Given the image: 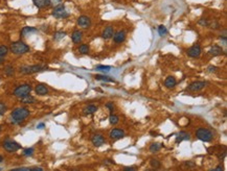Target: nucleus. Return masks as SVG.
I'll list each match as a JSON object with an SVG mask.
<instances>
[{"mask_svg":"<svg viewBox=\"0 0 227 171\" xmlns=\"http://www.w3.org/2000/svg\"><path fill=\"white\" fill-rule=\"evenodd\" d=\"M30 115V112L27 107H16V109L11 113L10 120L13 124H20V123H22Z\"/></svg>","mask_w":227,"mask_h":171,"instance_id":"1","label":"nucleus"},{"mask_svg":"<svg viewBox=\"0 0 227 171\" xmlns=\"http://www.w3.org/2000/svg\"><path fill=\"white\" fill-rule=\"evenodd\" d=\"M47 69V66L45 65H24L19 68V72L21 74H34L38 72L44 71Z\"/></svg>","mask_w":227,"mask_h":171,"instance_id":"2","label":"nucleus"},{"mask_svg":"<svg viewBox=\"0 0 227 171\" xmlns=\"http://www.w3.org/2000/svg\"><path fill=\"white\" fill-rule=\"evenodd\" d=\"M11 51L16 55H21V54H25L30 51V46L27 44H25L22 41H17V42H14L11 44L10 47Z\"/></svg>","mask_w":227,"mask_h":171,"instance_id":"3","label":"nucleus"},{"mask_svg":"<svg viewBox=\"0 0 227 171\" xmlns=\"http://www.w3.org/2000/svg\"><path fill=\"white\" fill-rule=\"evenodd\" d=\"M32 90V88L30 84H20V86H18V87H16L15 90H14V92H13V94H14V96L18 97V98H22V97L26 96V95H30Z\"/></svg>","mask_w":227,"mask_h":171,"instance_id":"4","label":"nucleus"},{"mask_svg":"<svg viewBox=\"0 0 227 171\" xmlns=\"http://www.w3.org/2000/svg\"><path fill=\"white\" fill-rule=\"evenodd\" d=\"M196 135H197L198 139L203 142H212V139H214V135H212V131L207 128H203V127L197 129Z\"/></svg>","mask_w":227,"mask_h":171,"instance_id":"5","label":"nucleus"},{"mask_svg":"<svg viewBox=\"0 0 227 171\" xmlns=\"http://www.w3.org/2000/svg\"><path fill=\"white\" fill-rule=\"evenodd\" d=\"M53 16L55 18H57V19H65V18L69 17V13L66 10L64 4H60L53 8Z\"/></svg>","mask_w":227,"mask_h":171,"instance_id":"6","label":"nucleus"},{"mask_svg":"<svg viewBox=\"0 0 227 171\" xmlns=\"http://www.w3.org/2000/svg\"><path fill=\"white\" fill-rule=\"evenodd\" d=\"M2 146L5 150L8 151V152H15V151L21 149L20 144L18 143V142L14 141V140H11V139L4 140L3 143H2Z\"/></svg>","mask_w":227,"mask_h":171,"instance_id":"7","label":"nucleus"},{"mask_svg":"<svg viewBox=\"0 0 227 171\" xmlns=\"http://www.w3.org/2000/svg\"><path fill=\"white\" fill-rule=\"evenodd\" d=\"M207 84L206 82H201V80H198V82H194L186 88L187 91L190 92H198L201 91L202 89H204L205 86Z\"/></svg>","mask_w":227,"mask_h":171,"instance_id":"8","label":"nucleus"},{"mask_svg":"<svg viewBox=\"0 0 227 171\" xmlns=\"http://www.w3.org/2000/svg\"><path fill=\"white\" fill-rule=\"evenodd\" d=\"M77 25L80 27L86 29V28L90 27V25H91V19L88 16H84V15L80 16V17L77 18Z\"/></svg>","mask_w":227,"mask_h":171,"instance_id":"9","label":"nucleus"},{"mask_svg":"<svg viewBox=\"0 0 227 171\" xmlns=\"http://www.w3.org/2000/svg\"><path fill=\"white\" fill-rule=\"evenodd\" d=\"M201 52H202V50H201L200 45L196 44V45H194V46H192L190 49L187 50V54H188V57L196 59V57H199L200 55H201Z\"/></svg>","mask_w":227,"mask_h":171,"instance_id":"10","label":"nucleus"},{"mask_svg":"<svg viewBox=\"0 0 227 171\" xmlns=\"http://www.w3.org/2000/svg\"><path fill=\"white\" fill-rule=\"evenodd\" d=\"M109 136L112 140H119L125 137V131L119 128H114L110 131Z\"/></svg>","mask_w":227,"mask_h":171,"instance_id":"11","label":"nucleus"},{"mask_svg":"<svg viewBox=\"0 0 227 171\" xmlns=\"http://www.w3.org/2000/svg\"><path fill=\"white\" fill-rule=\"evenodd\" d=\"M91 142H92V144L94 145V146L100 147V146H102V145L105 144L106 140L102 135H93L92 138H91Z\"/></svg>","mask_w":227,"mask_h":171,"instance_id":"12","label":"nucleus"},{"mask_svg":"<svg viewBox=\"0 0 227 171\" xmlns=\"http://www.w3.org/2000/svg\"><path fill=\"white\" fill-rule=\"evenodd\" d=\"M35 92H36V94L40 95V96H44V95H47L48 94L49 90H48V88L46 87L45 84H37V86H36Z\"/></svg>","mask_w":227,"mask_h":171,"instance_id":"13","label":"nucleus"},{"mask_svg":"<svg viewBox=\"0 0 227 171\" xmlns=\"http://www.w3.org/2000/svg\"><path fill=\"white\" fill-rule=\"evenodd\" d=\"M190 139V134L186 133V131H180L176 136V143H180L182 141H187Z\"/></svg>","mask_w":227,"mask_h":171,"instance_id":"14","label":"nucleus"},{"mask_svg":"<svg viewBox=\"0 0 227 171\" xmlns=\"http://www.w3.org/2000/svg\"><path fill=\"white\" fill-rule=\"evenodd\" d=\"M208 53H209L212 57H219V55L223 54V49L221 46H219V45H215V46H212V47L210 48Z\"/></svg>","mask_w":227,"mask_h":171,"instance_id":"15","label":"nucleus"},{"mask_svg":"<svg viewBox=\"0 0 227 171\" xmlns=\"http://www.w3.org/2000/svg\"><path fill=\"white\" fill-rule=\"evenodd\" d=\"M113 35H114V29H113L112 26H107V27L104 29V31H103L102 34V37L105 39V40H109V39H111V38L113 37Z\"/></svg>","mask_w":227,"mask_h":171,"instance_id":"16","label":"nucleus"},{"mask_svg":"<svg viewBox=\"0 0 227 171\" xmlns=\"http://www.w3.org/2000/svg\"><path fill=\"white\" fill-rule=\"evenodd\" d=\"M113 40L115 43H122L126 40V32L124 30H119L115 35H113Z\"/></svg>","mask_w":227,"mask_h":171,"instance_id":"17","label":"nucleus"},{"mask_svg":"<svg viewBox=\"0 0 227 171\" xmlns=\"http://www.w3.org/2000/svg\"><path fill=\"white\" fill-rule=\"evenodd\" d=\"M83 39V34L82 31L80 30H74L72 32V35H71V40L74 44H77V43H80Z\"/></svg>","mask_w":227,"mask_h":171,"instance_id":"18","label":"nucleus"},{"mask_svg":"<svg viewBox=\"0 0 227 171\" xmlns=\"http://www.w3.org/2000/svg\"><path fill=\"white\" fill-rule=\"evenodd\" d=\"M176 84H177V80H176V78H175L174 76L167 77V80H165V82H164L165 87L169 88V89H172V88H174Z\"/></svg>","mask_w":227,"mask_h":171,"instance_id":"19","label":"nucleus"},{"mask_svg":"<svg viewBox=\"0 0 227 171\" xmlns=\"http://www.w3.org/2000/svg\"><path fill=\"white\" fill-rule=\"evenodd\" d=\"M32 2L38 8H44L46 6H49V0H32Z\"/></svg>","mask_w":227,"mask_h":171,"instance_id":"20","label":"nucleus"},{"mask_svg":"<svg viewBox=\"0 0 227 171\" xmlns=\"http://www.w3.org/2000/svg\"><path fill=\"white\" fill-rule=\"evenodd\" d=\"M20 102L23 104H32L34 102H36V98L32 95H26V96L20 98Z\"/></svg>","mask_w":227,"mask_h":171,"instance_id":"21","label":"nucleus"},{"mask_svg":"<svg viewBox=\"0 0 227 171\" xmlns=\"http://www.w3.org/2000/svg\"><path fill=\"white\" fill-rule=\"evenodd\" d=\"M36 31H37V28L30 27V26H25L21 30V37H26L30 34H32V32H36Z\"/></svg>","mask_w":227,"mask_h":171,"instance_id":"22","label":"nucleus"},{"mask_svg":"<svg viewBox=\"0 0 227 171\" xmlns=\"http://www.w3.org/2000/svg\"><path fill=\"white\" fill-rule=\"evenodd\" d=\"M96 111H97L96 105H94V104H89L88 107H86L85 109H84V114L85 115H91V114H94Z\"/></svg>","mask_w":227,"mask_h":171,"instance_id":"23","label":"nucleus"},{"mask_svg":"<svg viewBox=\"0 0 227 171\" xmlns=\"http://www.w3.org/2000/svg\"><path fill=\"white\" fill-rule=\"evenodd\" d=\"M95 80H102V82H114L113 78H110L109 76H105V75H95Z\"/></svg>","mask_w":227,"mask_h":171,"instance_id":"24","label":"nucleus"},{"mask_svg":"<svg viewBox=\"0 0 227 171\" xmlns=\"http://www.w3.org/2000/svg\"><path fill=\"white\" fill-rule=\"evenodd\" d=\"M4 74L6 75V76H13V75L15 74V69H14V67L11 66V65L6 66V67L4 68Z\"/></svg>","mask_w":227,"mask_h":171,"instance_id":"25","label":"nucleus"},{"mask_svg":"<svg viewBox=\"0 0 227 171\" xmlns=\"http://www.w3.org/2000/svg\"><path fill=\"white\" fill-rule=\"evenodd\" d=\"M65 36H66V32L62 31V30H59V31L55 32V35H53V40H55V41H60V40H62Z\"/></svg>","mask_w":227,"mask_h":171,"instance_id":"26","label":"nucleus"},{"mask_svg":"<svg viewBox=\"0 0 227 171\" xmlns=\"http://www.w3.org/2000/svg\"><path fill=\"white\" fill-rule=\"evenodd\" d=\"M150 151L151 152H157V151H159L160 149H161V144L160 143H153V144H151V146H150Z\"/></svg>","mask_w":227,"mask_h":171,"instance_id":"27","label":"nucleus"},{"mask_svg":"<svg viewBox=\"0 0 227 171\" xmlns=\"http://www.w3.org/2000/svg\"><path fill=\"white\" fill-rule=\"evenodd\" d=\"M8 53V48L4 45H1L0 46V57H6Z\"/></svg>","mask_w":227,"mask_h":171,"instance_id":"28","label":"nucleus"},{"mask_svg":"<svg viewBox=\"0 0 227 171\" xmlns=\"http://www.w3.org/2000/svg\"><path fill=\"white\" fill-rule=\"evenodd\" d=\"M79 51L82 53V54H87L88 52H89V46L86 44H82L79 47Z\"/></svg>","mask_w":227,"mask_h":171,"instance_id":"29","label":"nucleus"},{"mask_svg":"<svg viewBox=\"0 0 227 171\" xmlns=\"http://www.w3.org/2000/svg\"><path fill=\"white\" fill-rule=\"evenodd\" d=\"M118 121H119V119H118V117L116 116V115H113L111 114L109 116V122L110 124H112V125H115V124H117Z\"/></svg>","mask_w":227,"mask_h":171,"instance_id":"30","label":"nucleus"},{"mask_svg":"<svg viewBox=\"0 0 227 171\" xmlns=\"http://www.w3.org/2000/svg\"><path fill=\"white\" fill-rule=\"evenodd\" d=\"M150 164L154 169H158V168H160V166H161V164H160V162L158 161L157 159H151Z\"/></svg>","mask_w":227,"mask_h":171,"instance_id":"31","label":"nucleus"},{"mask_svg":"<svg viewBox=\"0 0 227 171\" xmlns=\"http://www.w3.org/2000/svg\"><path fill=\"white\" fill-rule=\"evenodd\" d=\"M158 34H159L160 37H163L167 34V29L165 27L164 25H160L159 27H158Z\"/></svg>","mask_w":227,"mask_h":171,"instance_id":"32","label":"nucleus"},{"mask_svg":"<svg viewBox=\"0 0 227 171\" xmlns=\"http://www.w3.org/2000/svg\"><path fill=\"white\" fill-rule=\"evenodd\" d=\"M95 69L98 70V71L108 72V71H110L111 67H110V66H104V65H98V66H96V68H95Z\"/></svg>","mask_w":227,"mask_h":171,"instance_id":"33","label":"nucleus"},{"mask_svg":"<svg viewBox=\"0 0 227 171\" xmlns=\"http://www.w3.org/2000/svg\"><path fill=\"white\" fill-rule=\"evenodd\" d=\"M34 151H35V149L32 148V147H30V148H26V149H24V151H23V156H32V154H34Z\"/></svg>","mask_w":227,"mask_h":171,"instance_id":"34","label":"nucleus"},{"mask_svg":"<svg viewBox=\"0 0 227 171\" xmlns=\"http://www.w3.org/2000/svg\"><path fill=\"white\" fill-rule=\"evenodd\" d=\"M209 22L210 21H208V19H206V18H202V19H200L198 23L205 27V26H208V25H209Z\"/></svg>","mask_w":227,"mask_h":171,"instance_id":"35","label":"nucleus"},{"mask_svg":"<svg viewBox=\"0 0 227 171\" xmlns=\"http://www.w3.org/2000/svg\"><path fill=\"white\" fill-rule=\"evenodd\" d=\"M62 4V0H49V5H53V8Z\"/></svg>","mask_w":227,"mask_h":171,"instance_id":"36","label":"nucleus"},{"mask_svg":"<svg viewBox=\"0 0 227 171\" xmlns=\"http://www.w3.org/2000/svg\"><path fill=\"white\" fill-rule=\"evenodd\" d=\"M210 28H212V29H218V28L220 27V24L217 22V21H212V22H209V25H208Z\"/></svg>","mask_w":227,"mask_h":171,"instance_id":"37","label":"nucleus"},{"mask_svg":"<svg viewBox=\"0 0 227 171\" xmlns=\"http://www.w3.org/2000/svg\"><path fill=\"white\" fill-rule=\"evenodd\" d=\"M6 112V105L3 102H0V116H2Z\"/></svg>","mask_w":227,"mask_h":171,"instance_id":"38","label":"nucleus"},{"mask_svg":"<svg viewBox=\"0 0 227 171\" xmlns=\"http://www.w3.org/2000/svg\"><path fill=\"white\" fill-rule=\"evenodd\" d=\"M11 171H32V168L28 167H19V168H14Z\"/></svg>","mask_w":227,"mask_h":171,"instance_id":"39","label":"nucleus"},{"mask_svg":"<svg viewBox=\"0 0 227 171\" xmlns=\"http://www.w3.org/2000/svg\"><path fill=\"white\" fill-rule=\"evenodd\" d=\"M209 171H224V167H223V165H219V166H217L216 168L210 169Z\"/></svg>","mask_w":227,"mask_h":171,"instance_id":"40","label":"nucleus"},{"mask_svg":"<svg viewBox=\"0 0 227 171\" xmlns=\"http://www.w3.org/2000/svg\"><path fill=\"white\" fill-rule=\"evenodd\" d=\"M106 107L109 109L110 112H113V110H114V104H113V102H108V103L106 104Z\"/></svg>","mask_w":227,"mask_h":171,"instance_id":"41","label":"nucleus"},{"mask_svg":"<svg viewBox=\"0 0 227 171\" xmlns=\"http://www.w3.org/2000/svg\"><path fill=\"white\" fill-rule=\"evenodd\" d=\"M208 71L209 72H216L217 71V67H215V66H209V67H208Z\"/></svg>","mask_w":227,"mask_h":171,"instance_id":"42","label":"nucleus"},{"mask_svg":"<svg viewBox=\"0 0 227 171\" xmlns=\"http://www.w3.org/2000/svg\"><path fill=\"white\" fill-rule=\"evenodd\" d=\"M124 171H136V169H135L134 167H126V168L124 169Z\"/></svg>","mask_w":227,"mask_h":171,"instance_id":"43","label":"nucleus"},{"mask_svg":"<svg viewBox=\"0 0 227 171\" xmlns=\"http://www.w3.org/2000/svg\"><path fill=\"white\" fill-rule=\"evenodd\" d=\"M44 127H45V124L43 123V122H42V123H39L37 125V128L38 129H42V128H44Z\"/></svg>","mask_w":227,"mask_h":171,"instance_id":"44","label":"nucleus"},{"mask_svg":"<svg viewBox=\"0 0 227 171\" xmlns=\"http://www.w3.org/2000/svg\"><path fill=\"white\" fill-rule=\"evenodd\" d=\"M185 165L186 166H188V167H194L195 166V163H193V162H185Z\"/></svg>","mask_w":227,"mask_h":171,"instance_id":"45","label":"nucleus"},{"mask_svg":"<svg viewBox=\"0 0 227 171\" xmlns=\"http://www.w3.org/2000/svg\"><path fill=\"white\" fill-rule=\"evenodd\" d=\"M220 38H221V40H222L223 41V43H224V45L225 44H226V40H227V38H226V36H221V37H220Z\"/></svg>","mask_w":227,"mask_h":171,"instance_id":"46","label":"nucleus"},{"mask_svg":"<svg viewBox=\"0 0 227 171\" xmlns=\"http://www.w3.org/2000/svg\"><path fill=\"white\" fill-rule=\"evenodd\" d=\"M32 171H43V169L40 167H35V168H32Z\"/></svg>","mask_w":227,"mask_h":171,"instance_id":"47","label":"nucleus"},{"mask_svg":"<svg viewBox=\"0 0 227 171\" xmlns=\"http://www.w3.org/2000/svg\"><path fill=\"white\" fill-rule=\"evenodd\" d=\"M104 163H105V164H114V162H113L112 160H106Z\"/></svg>","mask_w":227,"mask_h":171,"instance_id":"48","label":"nucleus"},{"mask_svg":"<svg viewBox=\"0 0 227 171\" xmlns=\"http://www.w3.org/2000/svg\"><path fill=\"white\" fill-rule=\"evenodd\" d=\"M151 135H153V137H157V133H154V131H151Z\"/></svg>","mask_w":227,"mask_h":171,"instance_id":"49","label":"nucleus"},{"mask_svg":"<svg viewBox=\"0 0 227 171\" xmlns=\"http://www.w3.org/2000/svg\"><path fill=\"white\" fill-rule=\"evenodd\" d=\"M4 62V57H0V64H2Z\"/></svg>","mask_w":227,"mask_h":171,"instance_id":"50","label":"nucleus"},{"mask_svg":"<svg viewBox=\"0 0 227 171\" xmlns=\"http://www.w3.org/2000/svg\"><path fill=\"white\" fill-rule=\"evenodd\" d=\"M2 162H3V156L0 154V163H2Z\"/></svg>","mask_w":227,"mask_h":171,"instance_id":"51","label":"nucleus"},{"mask_svg":"<svg viewBox=\"0 0 227 171\" xmlns=\"http://www.w3.org/2000/svg\"><path fill=\"white\" fill-rule=\"evenodd\" d=\"M0 131H1V126H0Z\"/></svg>","mask_w":227,"mask_h":171,"instance_id":"52","label":"nucleus"},{"mask_svg":"<svg viewBox=\"0 0 227 171\" xmlns=\"http://www.w3.org/2000/svg\"><path fill=\"white\" fill-rule=\"evenodd\" d=\"M0 170H1V169H0Z\"/></svg>","mask_w":227,"mask_h":171,"instance_id":"53","label":"nucleus"}]
</instances>
